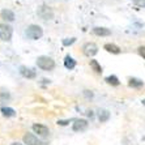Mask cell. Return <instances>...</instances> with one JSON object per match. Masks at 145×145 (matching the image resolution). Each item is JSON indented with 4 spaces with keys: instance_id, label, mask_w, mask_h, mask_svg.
<instances>
[{
    "instance_id": "cell-25",
    "label": "cell",
    "mask_w": 145,
    "mask_h": 145,
    "mask_svg": "<svg viewBox=\"0 0 145 145\" xmlns=\"http://www.w3.org/2000/svg\"><path fill=\"white\" fill-rule=\"evenodd\" d=\"M142 105H144V106H145V99H142Z\"/></svg>"
},
{
    "instance_id": "cell-19",
    "label": "cell",
    "mask_w": 145,
    "mask_h": 145,
    "mask_svg": "<svg viewBox=\"0 0 145 145\" xmlns=\"http://www.w3.org/2000/svg\"><path fill=\"white\" fill-rule=\"evenodd\" d=\"M133 4L138 8H145V0H132Z\"/></svg>"
},
{
    "instance_id": "cell-21",
    "label": "cell",
    "mask_w": 145,
    "mask_h": 145,
    "mask_svg": "<svg viewBox=\"0 0 145 145\" xmlns=\"http://www.w3.org/2000/svg\"><path fill=\"white\" fill-rule=\"evenodd\" d=\"M137 52L142 59H145V46H140V47L137 48Z\"/></svg>"
},
{
    "instance_id": "cell-15",
    "label": "cell",
    "mask_w": 145,
    "mask_h": 145,
    "mask_svg": "<svg viewBox=\"0 0 145 145\" xmlns=\"http://www.w3.org/2000/svg\"><path fill=\"white\" fill-rule=\"evenodd\" d=\"M64 67L67 68V69H73V68L76 67V60H74L73 57L69 56V55L65 56L64 57Z\"/></svg>"
},
{
    "instance_id": "cell-23",
    "label": "cell",
    "mask_w": 145,
    "mask_h": 145,
    "mask_svg": "<svg viewBox=\"0 0 145 145\" xmlns=\"http://www.w3.org/2000/svg\"><path fill=\"white\" fill-rule=\"evenodd\" d=\"M88 116H90V118H93L94 115H93V111H88Z\"/></svg>"
},
{
    "instance_id": "cell-16",
    "label": "cell",
    "mask_w": 145,
    "mask_h": 145,
    "mask_svg": "<svg viewBox=\"0 0 145 145\" xmlns=\"http://www.w3.org/2000/svg\"><path fill=\"white\" fill-rule=\"evenodd\" d=\"M106 82H107L108 85H112V86H119V85H120V81H119V78L116 77V76H114V74H111V76H107V77H106Z\"/></svg>"
},
{
    "instance_id": "cell-22",
    "label": "cell",
    "mask_w": 145,
    "mask_h": 145,
    "mask_svg": "<svg viewBox=\"0 0 145 145\" xmlns=\"http://www.w3.org/2000/svg\"><path fill=\"white\" fill-rule=\"evenodd\" d=\"M84 95H85V98H93V91L84 90Z\"/></svg>"
},
{
    "instance_id": "cell-14",
    "label": "cell",
    "mask_w": 145,
    "mask_h": 145,
    "mask_svg": "<svg viewBox=\"0 0 145 145\" xmlns=\"http://www.w3.org/2000/svg\"><path fill=\"white\" fill-rule=\"evenodd\" d=\"M103 48H105L107 52H111V54H115V55L120 54V47L114 43H106L105 46H103Z\"/></svg>"
},
{
    "instance_id": "cell-9",
    "label": "cell",
    "mask_w": 145,
    "mask_h": 145,
    "mask_svg": "<svg viewBox=\"0 0 145 145\" xmlns=\"http://www.w3.org/2000/svg\"><path fill=\"white\" fill-rule=\"evenodd\" d=\"M22 140H24V144L26 145H39L38 137L35 135H33V133H25Z\"/></svg>"
},
{
    "instance_id": "cell-11",
    "label": "cell",
    "mask_w": 145,
    "mask_h": 145,
    "mask_svg": "<svg viewBox=\"0 0 145 145\" xmlns=\"http://www.w3.org/2000/svg\"><path fill=\"white\" fill-rule=\"evenodd\" d=\"M128 86L133 89H140L144 86V81L140 80V78H136V77H131L128 80Z\"/></svg>"
},
{
    "instance_id": "cell-17",
    "label": "cell",
    "mask_w": 145,
    "mask_h": 145,
    "mask_svg": "<svg viewBox=\"0 0 145 145\" xmlns=\"http://www.w3.org/2000/svg\"><path fill=\"white\" fill-rule=\"evenodd\" d=\"M1 114H3L4 116H7V118H12V116L16 115V111L10 107H1Z\"/></svg>"
},
{
    "instance_id": "cell-4",
    "label": "cell",
    "mask_w": 145,
    "mask_h": 145,
    "mask_svg": "<svg viewBox=\"0 0 145 145\" xmlns=\"http://www.w3.org/2000/svg\"><path fill=\"white\" fill-rule=\"evenodd\" d=\"M12 27L7 24H0V39L4 42H8L12 38Z\"/></svg>"
},
{
    "instance_id": "cell-6",
    "label": "cell",
    "mask_w": 145,
    "mask_h": 145,
    "mask_svg": "<svg viewBox=\"0 0 145 145\" xmlns=\"http://www.w3.org/2000/svg\"><path fill=\"white\" fill-rule=\"evenodd\" d=\"M88 125H89V123L86 119H76L72 128H73L74 132H82L88 128Z\"/></svg>"
},
{
    "instance_id": "cell-12",
    "label": "cell",
    "mask_w": 145,
    "mask_h": 145,
    "mask_svg": "<svg viewBox=\"0 0 145 145\" xmlns=\"http://www.w3.org/2000/svg\"><path fill=\"white\" fill-rule=\"evenodd\" d=\"M0 16H1V18H3V20L8 21V22L14 21V13L10 9H3V10H1V13H0Z\"/></svg>"
},
{
    "instance_id": "cell-13",
    "label": "cell",
    "mask_w": 145,
    "mask_h": 145,
    "mask_svg": "<svg viewBox=\"0 0 145 145\" xmlns=\"http://www.w3.org/2000/svg\"><path fill=\"white\" fill-rule=\"evenodd\" d=\"M110 116H111V114H110V111H108V110L102 108V110H99V111H98V119H99V121H101V123H106V121L110 119Z\"/></svg>"
},
{
    "instance_id": "cell-24",
    "label": "cell",
    "mask_w": 145,
    "mask_h": 145,
    "mask_svg": "<svg viewBox=\"0 0 145 145\" xmlns=\"http://www.w3.org/2000/svg\"><path fill=\"white\" fill-rule=\"evenodd\" d=\"M10 145H22V144H20V142H12Z\"/></svg>"
},
{
    "instance_id": "cell-3",
    "label": "cell",
    "mask_w": 145,
    "mask_h": 145,
    "mask_svg": "<svg viewBox=\"0 0 145 145\" xmlns=\"http://www.w3.org/2000/svg\"><path fill=\"white\" fill-rule=\"evenodd\" d=\"M37 13L42 20H52V18H54V10L51 9L48 5H46V4H42V5L38 8Z\"/></svg>"
},
{
    "instance_id": "cell-2",
    "label": "cell",
    "mask_w": 145,
    "mask_h": 145,
    "mask_svg": "<svg viewBox=\"0 0 145 145\" xmlns=\"http://www.w3.org/2000/svg\"><path fill=\"white\" fill-rule=\"evenodd\" d=\"M42 35H43V30H42V27L38 26V25L31 24L26 27V37L29 38V39L37 40V39H39V38H42Z\"/></svg>"
},
{
    "instance_id": "cell-20",
    "label": "cell",
    "mask_w": 145,
    "mask_h": 145,
    "mask_svg": "<svg viewBox=\"0 0 145 145\" xmlns=\"http://www.w3.org/2000/svg\"><path fill=\"white\" fill-rule=\"evenodd\" d=\"M76 42V38H65V39H63V44L64 46H69V44L74 43Z\"/></svg>"
},
{
    "instance_id": "cell-1",
    "label": "cell",
    "mask_w": 145,
    "mask_h": 145,
    "mask_svg": "<svg viewBox=\"0 0 145 145\" xmlns=\"http://www.w3.org/2000/svg\"><path fill=\"white\" fill-rule=\"evenodd\" d=\"M37 65L40 68V69H43V71H52L55 68V61L54 59H51L50 56H39L37 59Z\"/></svg>"
},
{
    "instance_id": "cell-5",
    "label": "cell",
    "mask_w": 145,
    "mask_h": 145,
    "mask_svg": "<svg viewBox=\"0 0 145 145\" xmlns=\"http://www.w3.org/2000/svg\"><path fill=\"white\" fill-rule=\"evenodd\" d=\"M82 52H84V55H86V56H94L95 54L98 52V47L97 44L93 43V42H88V43H85L84 46H82Z\"/></svg>"
},
{
    "instance_id": "cell-18",
    "label": "cell",
    "mask_w": 145,
    "mask_h": 145,
    "mask_svg": "<svg viewBox=\"0 0 145 145\" xmlns=\"http://www.w3.org/2000/svg\"><path fill=\"white\" fill-rule=\"evenodd\" d=\"M90 68L95 73H102V67L97 60H90Z\"/></svg>"
},
{
    "instance_id": "cell-8",
    "label": "cell",
    "mask_w": 145,
    "mask_h": 145,
    "mask_svg": "<svg viewBox=\"0 0 145 145\" xmlns=\"http://www.w3.org/2000/svg\"><path fill=\"white\" fill-rule=\"evenodd\" d=\"M20 73H21V76L25 78H35V76H37L35 71H33L31 68L25 67V65H21L20 67Z\"/></svg>"
},
{
    "instance_id": "cell-10",
    "label": "cell",
    "mask_w": 145,
    "mask_h": 145,
    "mask_svg": "<svg viewBox=\"0 0 145 145\" xmlns=\"http://www.w3.org/2000/svg\"><path fill=\"white\" fill-rule=\"evenodd\" d=\"M93 33L98 37H108V35H111V30L107 29V27H102V26H95L93 29Z\"/></svg>"
},
{
    "instance_id": "cell-7",
    "label": "cell",
    "mask_w": 145,
    "mask_h": 145,
    "mask_svg": "<svg viewBox=\"0 0 145 145\" xmlns=\"http://www.w3.org/2000/svg\"><path fill=\"white\" fill-rule=\"evenodd\" d=\"M33 131L35 133H38V136H40V137H46L50 133L48 128L43 124H33Z\"/></svg>"
}]
</instances>
